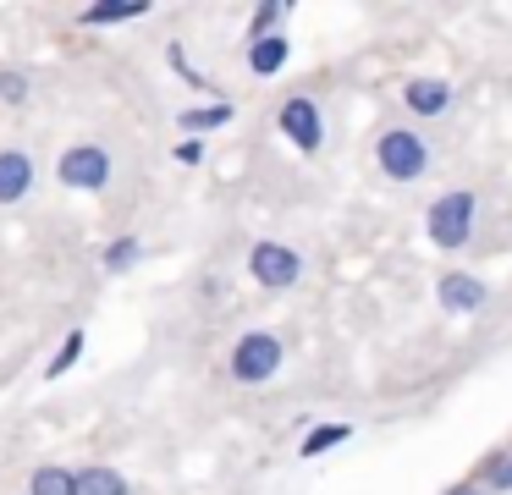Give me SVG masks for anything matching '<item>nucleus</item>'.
<instances>
[{
    "label": "nucleus",
    "mask_w": 512,
    "mask_h": 495,
    "mask_svg": "<svg viewBox=\"0 0 512 495\" xmlns=\"http://www.w3.org/2000/svg\"><path fill=\"white\" fill-rule=\"evenodd\" d=\"M204 160V138H182L177 143V165H199Z\"/></svg>",
    "instance_id": "22"
},
{
    "label": "nucleus",
    "mask_w": 512,
    "mask_h": 495,
    "mask_svg": "<svg viewBox=\"0 0 512 495\" xmlns=\"http://www.w3.org/2000/svg\"><path fill=\"white\" fill-rule=\"evenodd\" d=\"M441 495H490V490L479 479H463V484H452V490H441Z\"/></svg>",
    "instance_id": "23"
},
{
    "label": "nucleus",
    "mask_w": 512,
    "mask_h": 495,
    "mask_svg": "<svg viewBox=\"0 0 512 495\" xmlns=\"http://www.w3.org/2000/svg\"><path fill=\"white\" fill-rule=\"evenodd\" d=\"M166 61H171V72H177L188 88H204V94H210V77H204V72H193V61H188V50H182V44H171V50H166Z\"/></svg>",
    "instance_id": "20"
},
{
    "label": "nucleus",
    "mask_w": 512,
    "mask_h": 495,
    "mask_svg": "<svg viewBox=\"0 0 512 495\" xmlns=\"http://www.w3.org/2000/svg\"><path fill=\"white\" fill-rule=\"evenodd\" d=\"M226 121H232V105H226V99H210V105L182 110V116H177V127L188 132V138H204L210 127H226Z\"/></svg>",
    "instance_id": "13"
},
{
    "label": "nucleus",
    "mask_w": 512,
    "mask_h": 495,
    "mask_svg": "<svg viewBox=\"0 0 512 495\" xmlns=\"http://www.w3.org/2000/svg\"><path fill=\"white\" fill-rule=\"evenodd\" d=\"M353 440V424H342V418H331V424H314L309 435L298 440V457H325V451L347 446Z\"/></svg>",
    "instance_id": "12"
},
{
    "label": "nucleus",
    "mask_w": 512,
    "mask_h": 495,
    "mask_svg": "<svg viewBox=\"0 0 512 495\" xmlns=\"http://www.w3.org/2000/svg\"><path fill=\"white\" fill-rule=\"evenodd\" d=\"M138 259H144V242H138V237H116V242H105V253H100V264L111 275H127Z\"/></svg>",
    "instance_id": "16"
},
{
    "label": "nucleus",
    "mask_w": 512,
    "mask_h": 495,
    "mask_svg": "<svg viewBox=\"0 0 512 495\" xmlns=\"http://www.w3.org/2000/svg\"><path fill=\"white\" fill-rule=\"evenodd\" d=\"M292 17V6H281V0H265V6L248 11V39H265V33H281V22Z\"/></svg>",
    "instance_id": "17"
},
{
    "label": "nucleus",
    "mask_w": 512,
    "mask_h": 495,
    "mask_svg": "<svg viewBox=\"0 0 512 495\" xmlns=\"http://www.w3.org/2000/svg\"><path fill=\"white\" fill-rule=\"evenodd\" d=\"M34 160L23 149H0V204H23L34 193Z\"/></svg>",
    "instance_id": "9"
},
{
    "label": "nucleus",
    "mask_w": 512,
    "mask_h": 495,
    "mask_svg": "<svg viewBox=\"0 0 512 495\" xmlns=\"http://www.w3.org/2000/svg\"><path fill=\"white\" fill-rule=\"evenodd\" d=\"M474 231H479V198L468 193V187H452V193H441L430 209H424V237H430L441 253L468 248Z\"/></svg>",
    "instance_id": "1"
},
{
    "label": "nucleus",
    "mask_w": 512,
    "mask_h": 495,
    "mask_svg": "<svg viewBox=\"0 0 512 495\" xmlns=\"http://www.w3.org/2000/svg\"><path fill=\"white\" fill-rule=\"evenodd\" d=\"M281 363H287V341L270 336V330H248V336H237L226 369H232L237 385H265L281 374Z\"/></svg>",
    "instance_id": "3"
},
{
    "label": "nucleus",
    "mask_w": 512,
    "mask_h": 495,
    "mask_svg": "<svg viewBox=\"0 0 512 495\" xmlns=\"http://www.w3.org/2000/svg\"><path fill=\"white\" fill-rule=\"evenodd\" d=\"M243 61H248V72H254V77H276L281 66L292 61V39H287V33H265V39H248Z\"/></svg>",
    "instance_id": "10"
},
{
    "label": "nucleus",
    "mask_w": 512,
    "mask_h": 495,
    "mask_svg": "<svg viewBox=\"0 0 512 495\" xmlns=\"http://www.w3.org/2000/svg\"><path fill=\"white\" fill-rule=\"evenodd\" d=\"M276 127H281V138H287L298 154H320V143H325V110L314 105L309 94H292V99H281Z\"/></svg>",
    "instance_id": "6"
},
{
    "label": "nucleus",
    "mask_w": 512,
    "mask_h": 495,
    "mask_svg": "<svg viewBox=\"0 0 512 495\" xmlns=\"http://www.w3.org/2000/svg\"><path fill=\"white\" fill-rule=\"evenodd\" d=\"M78 490V473L72 468H34L28 473V495H72Z\"/></svg>",
    "instance_id": "15"
},
{
    "label": "nucleus",
    "mask_w": 512,
    "mask_h": 495,
    "mask_svg": "<svg viewBox=\"0 0 512 495\" xmlns=\"http://www.w3.org/2000/svg\"><path fill=\"white\" fill-rule=\"evenodd\" d=\"M56 176H61V187H72V193H105L111 176H116V160H111L105 143H72V149H61Z\"/></svg>",
    "instance_id": "4"
},
{
    "label": "nucleus",
    "mask_w": 512,
    "mask_h": 495,
    "mask_svg": "<svg viewBox=\"0 0 512 495\" xmlns=\"http://www.w3.org/2000/svg\"><path fill=\"white\" fill-rule=\"evenodd\" d=\"M435 303H441L446 314H479V308L490 303V286L468 270H446L441 281H435Z\"/></svg>",
    "instance_id": "7"
},
{
    "label": "nucleus",
    "mask_w": 512,
    "mask_h": 495,
    "mask_svg": "<svg viewBox=\"0 0 512 495\" xmlns=\"http://www.w3.org/2000/svg\"><path fill=\"white\" fill-rule=\"evenodd\" d=\"M248 275H254L265 292H292L303 281V253L287 242H254L248 248Z\"/></svg>",
    "instance_id": "5"
},
{
    "label": "nucleus",
    "mask_w": 512,
    "mask_h": 495,
    "mask_svg": "<svg viewBox=\"0 0 512 495\" xmlns=\"http://www.w3.org/2000/svg\"><path fill=\"white\" fill-rule=\"evenodd\" d=\"M0 99H6V105H28V77L6 66V72H0Z\"/></svg>",
    "instance_id": "21"
},
{
    "label": "nucleus",
    "mask_w": 512,
    "mask_h": 495,
    "mask_svg": "<svg viewBox=\"0 0 512 495\" xmlns=\"http://www.w3.org/2000/svg\"><path fill=\"white\" fill-rule=\"evenodd\" d=\"M83 347H89V336H83V330H67V336H61V352L45 363V374H50V380H61V374H67L72 363L83 358Z\"/></svg>",
    "instance_id": "19"
},
{
    "label": "nucleus",
    "mask_w": 512,
    "mask_h": 495,
    "mask_svg": "<svg viewBox=\"0 0 512 495\" xmlns=\"http://www.w3.org/2000/svg\"><path fill=\"white\" fill-rule=\"evenodd\" d=\"M72 495H133V484L116 468H78V490Z\"/></svg>",
    "instance_id": "14"
},
{
    "label": "nucleus",
    "mask_w": 512,
    "mask_h": 495,
    "mask_svg": "<svg viewBox=\"0 0 512 495\" xmlns=\"http://www.w3.org/2000/svg\"><path fill=\"white\" fill-rule=\"evenodd\" d=\"M138 17H149L144 0H105V6H83L78 11L83 28H122V22H138Z\"/></svg>",
    "instance_id": "11"
},
{
    "label": "nucleus",
    "mask_w": 512,
    "mask_h": 495,
    "mask_svg": "<svg viewBox=\"0 0 512 495\" xmlns=\"http://www.w3.org/2000/svg\"><path fill=\"white\" fill-rule=\"evenodd\" d=\"M479 484H485L490 495L512 490V446H507V451H490V457H485V473H479Z\"/></svg>",
    "instance_id": "18"
},
{
    "label": "nucleus",
    "mask_w": 512,
    "mask_h": 495,
    "mask_svg": "<svg viewBox=\"0 0 512 495\" xmlns=\"http://www.w3.org/2000/svg\"><path fill=\"white\" fill-rule=\"evenodd\" d=\"M402 105H408L413 116L435 121V116L452 110V83H446V77H408V83H402Z\"/></svg>",
    "instance_id": "8"
},
{
    "label": "nucleus",
    "mask_w": 512,
    "mask_h": 495,
    "mask_svg": "<svg viewBox=\"0 0 512 495\" xmlns=\"http://www.w3.org/2000/svg\"><path fill=\"white\" fill-rule=\"evenodd\" d=\"M375 165H380V176H391V182H419V176L430 171V143H424V132H413V127H386L375 138Z\"/></svg>",
    "instance_id": "2"
}]
</instances>
